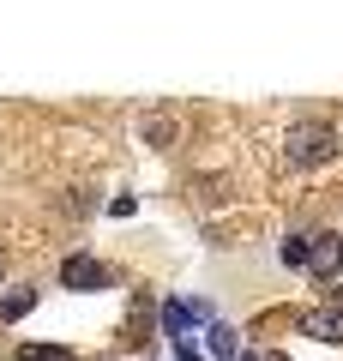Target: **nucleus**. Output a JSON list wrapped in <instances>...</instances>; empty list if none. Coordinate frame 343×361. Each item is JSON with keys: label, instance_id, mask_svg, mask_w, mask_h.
<instances>
[{"label": "nucleus", "instance_id": "obj_1", "mask_svg": "<svg viewBox=\"0 0 343 361\" xmlns=\"http://www.w3.org/2000/svg\"><path fill=\"white\" fill-rule=\"evenodd\" d=\"M283 157H289L295 169H319L337 157V127H325V121H295L289 139H283Z\"/></svg>", "mask_w": 343, "mask_h": 361}, {"label": "nucleus", "instance_id": "obj_2", "mask_svg": "<svg viewBox=\"0 0 343 361\" xmlns=\"http://www.w3.org/2000/svg\"><path fill=\"white\" fill-rule=\"evenodd\" d=\"M301 241H307V259H301V271H307V277H325V283H331V277L343 271V235L319 229V235H301Z\"/></svg>", "mask_w": 343, "mask_h": 361}, {"label": "nucleus", "instance_id": "obj_3", "mask_svg": "<svg viewBox=\"0 0 343 361\" xmlns=\"http://www.w3.org/2000/svg\"><path fill=\"white\" fill-rule=\"evenodd\" d=\"M61 283H66V289H109V283H114V271L97 265V259H85V253H73V259L61 265Z\"/></svg>", "mask_w": 343, "mask_h": 361}, {"label": "nucleus", "instance_id": "obj_4", "mask_svg": "<svg viewBox=\"0 0 343 361\" xmlns=\"http://www.w3.org/2000/svg\"><path fill=\"white\" fill-rule=\"evenodd\" d=\"M301 331L313 337V343H343V313L337 307H319V313H307V319H301Z\"/></svg>", "mask_w": 343, "mask_h": 361}, {"label": "nucleus", "instance_id": "obj_5", "mask_svg": "<svg viewBox=\"0 0 343 361\" xmlns=\"http://www.w3.org/2000/svg\"><path fill=\"white\" fill-rule=\"evenodd\" d=\"M18 361H78V355L61 343H30V349H18Z\"/></svg>", "mask_w": 343, "mask_h": 361}, {"label": "nucleus", "instance_id": "obj_6", "mask_svg": "<svg viewBox=\"0 0 343 361\" xmlns=\"http://www.w3.org/2000/svg\"><path fill=\"white\" fill-rule=\"evenodd\" d=\"M30 307H37V295H30V289H18V295H6V301H0V319L13 325V319H25Z\"/></svg>", "mask_w": 343, "mask_h": 361}, {"label": "nucleus", "instance_id": "obj_7", "mask_svg": "<svg viewBox=\"0 0 343 361\" xmlns=\"http://www.w3.org/2000/svg\"><path fill=\"white\" fill-rule=\"evenodd\" d=\"M211 355H235V331H223V325H217V331H211Z\"/></svg>", "mask_w": 343, "mask_h": 361}, {"label": "nucleus", "instance_id": "obj_8", "mask_svg": "<svg viewBox=\"0 0 343 361\" xmlns=\"http://www.w3.org/2000/svg\"><path fill=\"white\" fill-rule=\"evenodd\" d=\"M169 133H175V127H169V115H151V121H145V139H151V145H163Z\"/></svg>", "mask_w": 343, "mask_h": 361}, {"label": "nucleus", "instance_id": "obj_9", "mask_svg": "<svg viewBox=\"0 0 343 361\" xmlns=\"http://www.w3.org/2000/svg\"><path fill=\"white\" fill-rule=\"evenodd\" d=\"M193 319V313L187 307H175V301H169V307H163V325H169V331H181V325H187Z\"/></svg>", "mask_w": 343, "mask_h": 361}, {"label": "nucleus", "instance_id": "obj_10", "mask_svg": "<svg viewBox=\"0 0 343 361\" xmlns=\"http://www.w3.org/2000/svg\"><path fill=\"white\" fill-rule=\"evenodd\" d=\"M331 307H337V313H343V283H337V289H331Z\"/></svg>", "mask_w": 343, "mask_h": 361}, {"label": "nucleus", "instance_id": "obj_11", "mask_svg": "<svg viewBox=\"0 0 343 361\" xmlns=\"http://www.w3.org/2000/svg\"><path fill=\"white\" fill-rule=\"evenodd\" d=\"M259 361H289V355H277V349H271V355H259Z\"/></svg>", "mask_w": 343, "mask_h": 361}, {"label": "nucleus", "instance_id": "obj_12", "mask_svg": "<svg viewBox=\"0 0 343 361\" xmlns=\"http://www.w3.org/2000/svg\"><path fill=\"white\" fill-rule=\"evenodd\" d=\"M0 277H6V247H0Z\"/></svg>", "mask_w": 343, "mask_h": 361}]
</instances>
